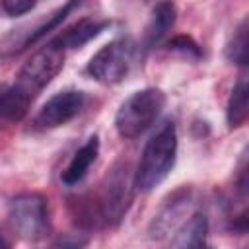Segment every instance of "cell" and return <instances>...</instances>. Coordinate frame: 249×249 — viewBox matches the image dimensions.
Masks as SVG:
<instances>
[{
	"label": "cell",
	"mask_w": 249,
	"mask_h": 249,
	"mask_svg": "<svg viewBox=\"0 0 249 249\" xmlns=\"http://www.w3.org/2000/svg\"><path fill=\"white\" fill-rule=\"evenodd\" d=\"M177 160V128L165 121L146 142L138 167L134 171V189L148 193L156 189L173 169Z\"/></svg>",
	"instance_id": "cell-1"
},
{
	"label": "cell",
	"mask_w": 249,
	"mask_h": 249,
	"mask_svg": "<svg viewBox=\"0 0 249 249\" xmlns=\"http://www.w3.org/2000/svg\"><path fill=\"white\" fill-rule=\"evenodd\" d=\"M163 107H165V93L161 89L144 88L140 91H134L121 103L115 115V128L123 138L132 140L142 132H146L156 123Z\"/></svg>",
	"instance_id": "cell-2"
},
{
	"label": "cell",
	"mask_w": 249,
	"mask_h": 249,
	"mask_svg": "<svg viewBox=\"0 0 249 249\" xmlns=\"http://www.w3.org/2000/svg\"><path fill=\"white\" fill-rule=\"evenodd\" d=\"M136 53H138V47L132 39L128 37L115 39L105 47H101L89 58L86 72L99 84H105V86L119 84L128 76L136 60Z\"/></svg>",
	"instance_id": "cell-3"
},
{
	"label": "cell",
	"mask_w": 249,
	"mask_h": 249,
	"mask_svg": "<svg viewBox=\"0 0 249 249\" xmlns=\"http://www.w3.org/2000/svg\"><path fill=\"white\" fill-rule=\"evenodd\" d=\"M8 218L19 237L27 241H41L51 231L49 204L39 193H23L10 200Z\"/></svg>",
	"instance_id": "cell-4"
},
{
	"label": "cell",
	"mask_w": 249,
	"mask_h": 249,
	"mask_svg": "<svg viewBox=\"0 0 249 249\" xmlns=\"http://www.w3.org/2000/svg\"><path fill=\"white\" fill-rule=\"evenodd\" d=\"M134 181L128 177L126 165H115L105 179L103 189L95 195L103 226H119L132 204Z\"/></svg>",
	"instance_id": "cell-5"
},
{
	"label": "cell",
	"mask_w": 249,
	"mask_h": 249,
	"mask_svg": "<svg viewBox=\"0 0 249 249\" xmlns=\"http://www.w3.org/2000/svg\"><path fill=\"white\" fill-rule=\"evenodd\" d=\"M62 66H64V51L49 41V45L37 51L21 66L16 86H19L27 95L35 99V95L53 82V78L62 70Z\"/></svg>",
	"instance_id": "cell-6"
},
{
	"label": "cell",
	"mask_w": 249,
	"mask_h": 249,
	"mask_svg": "<svg viewBox=\"0 0 249 249\" xmlns=\"http://www.w3.org/2000/svg\"><path fill=\"white\" fill-rule=\"evenodd\" d=\"M86 95L78 89H64L54 93L51 99L43 103L35 117V124L39 128H56L70 123L84 109Z\"/></svg>",
	"instance_id": "cell-7"
},
{
	"label": "cell",
	"mask_w": 249,
	"mask_h": 249,
	"mask_svg": "<svg viewBox=\"0 0 249 249\" xmlns=\"http://www.w3.org/2000/svg\"><path fill=\"white\" fill-rule=\"evenodd\" d=\"M191 206V196L187 191H181V193H175L171 196V200H167L163 204V208L160 210V214L154 218L152 222V237H163L167 235L169 231H173L175 228L181 226V222L191 214L187 208Z\"/></svg>",
	"instance_id": "cell-8"
},
{
	"label": "cell",
	"mask_w": 249,
	"mask_h": 249,
	"mask_svg": "<svg viewBox=\"0 0 249 249\" xmlns=\"http://www.w3.org/2000/svg\"><path fill=\"white\" fill-rule=\"evenodd\" d=\"M31 101L33 97L27 95L19 86H0V128L23 121Z\"/></svg>",
	"instance_id": "cell-9"
},
{
	"label": "cell",
	"mask_w": 249,
	"mask_h": 249,
	"mask_svg": "<svg viewBox=\"0 0 249 249\" xmlns=\"http://www.w3.org/2000/svg\"><path fill=\"white\" fill-rule=\"evenodd\" d=\"M97 156H99V138L93 134V136H89L78 150H76V154L72 156V160H70V163L66 165V169L62 171V183L64 185H78L86 175H88V171L91 169V165L95 163V160H97Z\"/></svg>",
	"instance_id": "cell-10"
},
{
	"label": "cell",
	"mask_w": 249,
	"mask_h": 249,
	"mask_svg": "<svg viewBox=\"0 0 249 249\" xmlns=\"http://www.w3.org/2000/svg\"><path fill=\"white\" fill-rule=\"evenodd\" d=\"M109 25V21H99V19H80L74 25L66 27L64 31H60L54 39H51L53 45H56L58 49L66 51V49H78L82 45H86L88 41H91L93 37H97L105 27Z\"/></svg>",
	"instance_id": "cell-11"
},
{
	"label": "cell",
	"mask_w": 249,
	"mask_h": 249,
	"mask_svg": "<svg viewBox=\"0 0 249 249\" xmlns=\"http://www.w3.org/2000/svg\"><path fill=\"white\" fill-rule=\"evenodd\" d=\"M175 18H177V10L175 4L171 0H161L156 4V8L152 10V18L150 23L146 27V37H144V45L148 49L158 47L165 35L173 29L175 25Z\"/></svg>",
	"instance_id": "cell-12"
},
{
	"label": "cell",
	"mask_w": 249,
	"mask_h": 249,
	"mask_svg": "<svg viewBox=\"0 0 249 249\" xmlns=\"http://www.w3.org/2000/svg\"><path fill=\"white\" fill-rule=\"evenodd\" d=\"M208 237V218L204 212H191L181 226L175 230V237L171 239L173 247H204Z\"/></svg>",
	"instance_id": "cell-13"
},
{
	"label": "cell",
	"mask_w": 249,
	"mask_h": 249,
	"mask_svg": "<svg viewBox=\"0 0 249 249\" xmlns=\"http://www.w3.org/2000/svg\"><path fill=\"white\" fill-rule=\"evenodd\" d=\"M84 4V0H68L62 8H58L56 12H53L51 16H47V19L45 21H41L37 27H33V29H29L27 33H25V37L16 45V49H14V53H19V51H25L27 47H31V45H35L39 39H43L47 33H51L53 29H56L76 8H80ZM12 53V54H14Z\"/></svg>",
	"instance_id": "cell-14"
},
{
	"label": "cell",
	"mask_w": 249,
	"mask_h": 249,
	"mask_svg": "<svg viewBox=\"0 0 249 249\" xmlns=\"http://www.w3.org/2000/svg\"><path fill=\"white\" fill-rule=\"evenodd\" d=\"M247 113H249V86L245 80H239L233 89L231 95L228 99V107H226V121L228 126L239 128L245 121H247Z\"/></svg>",
	"instance_id": "cell-15"
},
{
	"label": "cell",
	"mask_w": 249,
	"mask_h": 249,
	"mask_svg": "<svg viewBox=\"0 0 249 249\" xmlns=\"http://www.w3.org/2000/svg\"><path fill=\"white\" fill-rule=\"evenodd\" d=\"M226 54L231 62H235L239 66L247 64V19H243L239 23V27L235 29L233 39L230 41V45L226 49Z\"/></svg>",
	"instance_id": "cell-16"
},
{
	"label": "cell",
	"mask_w": 249,
	"mask_h": 249,
	"mask_svg": "<svg viewBox=\"0 0 249 249\" xmlns=\"http://www.w3.org/2000/svg\"><path fill=\"white\" fill-rule=\"evenodd\" d=\"M37 0H0V10L10 16V18H16V16H23L27 12H31L35 8Z\"/></svg>",
	"instance_id": "cell-17"
},
{
	"label": "cell",
	"mask_w": 249,
	"mask_h": 249,
	"mask_svg": "<svg viewBox=\"0 0 249 249\" xmlns=\"http://www.w3.org/2000/svg\"><path fill=\"white\" fill-rule=\"evenodd\" d=\"M167 47H169L171 51H179V53H183V54H187V56H193V58H198V56H200L198 45H196L191 37H187V35L173 37V39L167 43Z\"/></svg>",
	"instance_id": "cell-18"
},
{
	"label": "cell",
	"mask_w": 249,
	"mask_h": 249,
	"mask_svg": "<svg viewBox=\"0 0 249 249\" xmlns=\"http://www.w3.org/2000/svg\"><path fill=\"white\" fill-rule=\"evenodd\" d=\"M12 243H10V239H6V235H4V231L0 230V249L2 247H10Z\"/></svg>",
	"instance_id": "cell-19"
}]
</instances>
